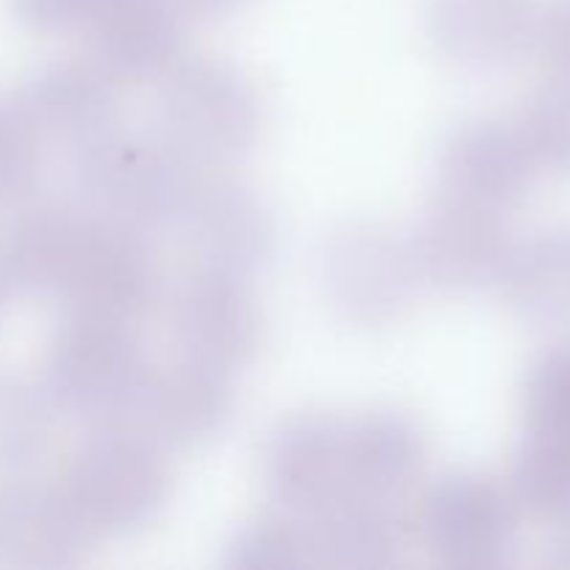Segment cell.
Instances as JSON below:
<instances>
[{
  "label": "cell",
  "mask_w": 570,
  "mask_h": 570,
  "mask_svg": "<svg viewBox=\"0 0 570 570\" xmlns=\"http://www.w3.org/2000/svg\"><path fill=\"white\" fill-rule=\"evenodd\" d=\"M527 150L554 170H570V87L543 95L527 122Z\"/></svg>",
  "instance_id": "4"
},
{
  "label": "cell",
  "mask_w": 570,
  "mask_h": 570,
  "mask_svg": "<svg viewBox=\"0 0 570 570\" xmlns=\"http://www.w3.org/2000/svg\"><path fill=\"white\" fill-rule=\"evenodd\" d=\"M543 39L551 65L570 87V0H554L551 3L549 14H546Z\"/></svg>",
  "instance_id": "6"
},
{
  "label": "cell",
  "mask_w": 570,
  "mask_h": 570,
  "mask_svg": "<svg viewBox=\"0 0 570 570\" xmlns=\"http://www.w3.org/2000/svg\"><path fill=\"white\" fill-rule=\"evenodd\" d=\"M518 282L523 301L538 312H570V237H554L538 245L523 262Z\"/></svg>",
  "instance_id": "3"
},
{
  "label": "cell",
  "mask_w": 570,
  "mask_h": 570,
  "mask_svg": "<svg viewBox=\"0 0 570 570\" xmlns=\"http://www.w3.org/2000/svg\"><path fill=\"white\" fill-rule=\"evenodd\" d=\"M532 412L543 432L570 434V345L540 362L532 382Z\"/></svg>",
  "instance_id": "5"
},
{
  "label": "cell",
  "mask_w": 570,
  "mask_h": 570,
  "mask_svg": "<svg viewBox=\"0 0 570 570\" xmlns=\"http://www.w3.org/2000/svg\"><path fill=\"white\" fill-rule=\"evenodd\" d=\"M521 488L540 512L570 521V434H538L521 460Z\"/></svg>",
  "instance_id": "1"
},
{
  "label": "cell",
  "mask_w": 570,
  "mask_h": 570,
  "mask_svg": "<svg viewBox=\"0 0 570 570\" xmlns=\"http://www.w3.org/2000/svg\"><path fill=\"white\" fill-rule=\"evenodd\" d=\"M449 9L484 48H518L532 28V0H449Z\"/></svg>",
  "instance_id": "2"
}]
</instances>
